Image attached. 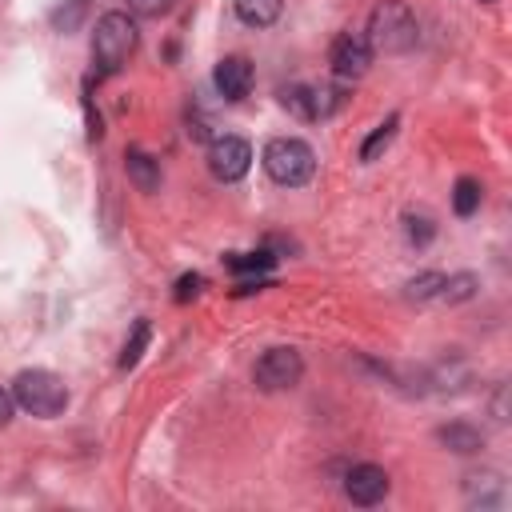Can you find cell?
I'll list each match as a JSON object with an SVG mask.
<instances>
[{"label":"cell","mask_w":512,"mask_h":512,"mask_svg":"<svg viewBox=\"0 0 512 512\" xmlns=\"http://www.w3.org/2000/svg\"><path fill=\"white\" fill-rule=\"evenodd\" d=\"M368 48L372 52H384V56H400V52H412L416 40H420V24L412 16V8L404 0H380L368 16V32H364Z\"/></svg>","instance_id":"cell-1"},{"label":"cell","mask_w":512,"mask_h":512,"mask_svg":"<svg viewBox=\"0 0 512 512\" xmlns=\"http://www.w3.org/2000/svg\"><path fill=\"white\" fill-rule=\"evenodd\" d=\"M136 44H140L136 16H128V12H104L96 20V32H92V64H96V76L120 72L132 60Z\"/></svg>","instance_id":"cell-2"},{"label":"cell","mask_w":512,"mask_h":512,"mask_svg":"<svg viewBox=\"0 0 512 512\" xmlns=\"http://www.w3.org/2000/svg\"><path fill=\"white\" fill-rule=\"evenodd\" d=\"M12 400H16V408H24L32 416L52 420L68 408V384L48 368H24L12 380Z\"/></svg>","instance_id":"cell-3"},{"label":"cell","mask_w":512,"mask_h":512,"mask_svg":"<svg viewBox=\"0 0 512 512\" xmlns=\"http://www.w3.org/2000/svg\"><path fill=\"white\" fill-rule=\"evenodd\" d=\"M260 164H264V172H268L276 184L300 188V184H308L312 172H316V152H312L304 140H296V136H276V140L264 144Z\"/></svg>","instance_id":"cell-4"},{"label":"cell","mask_w":512,"mask_h":512,"mask_svg":"<svg viewBox=\"0 0 512 512\" xmlns=\"http://www.w3.org/2000/svg\"><path fill=\"white\" fill-rule=\"evenodd\" d=\"M300 376H304V360H300L296 348H268V352L256 360V368H252V380H256V388H264V392L292 388Z\"/></svg>","instance_id":"cell-5"},{"label":"cell","mask_w":512,"mask_h":512,"mask_svg":"<svg viewBox=\"0 0 512 512\" xmlns=\"http://www.w3.org/2000/svg\"><path fill=\"white\" fill-rule=\"evenodd\" d=\"M252 168V144L244 136H216L208 144V172L224 184H236Z\"/></svg>","instance_id":"cell-6"},{"label":"cell","mask_w":512,"mask_h":512,"mask_svg":"<svg viewBox=\"0 0 512 512\" xmlns=\"http://www.w3.org/2000/svg\"><path fill=\"white\" fill-rule=\"evenodd\" d=\"M328 64H332V76L336 80H360L372 64V48L360 32H340L328 48Z\"/></svg>","instance_id":"cell-7"},{"label":"cell","mask_w":512,"mask_h":512,"mask_svg":"<svg viewBox=\"0 0 512 512\" xmlns=\"http://www.w3.org/2000/svg\"><path fill=\"white\" fill-rule=\"evenodd\" d=\"M344 496L360 508H372L388 496V472L380 464H352L344 476Z\"/></svg>","instance_id":"cell-8"},{"label":"cell","mask_w":512,"mask_h":512,"mask_svg":"<svg viewBox=\"0 0 512 512\" xmlns=\"http://www.w3.org/2000/svg\"><path fill=\"white\" fill-rule=\"evenodd\" d=\"M252 80H256V72H252V64H248V56H224V60L212 68L216 92H220L224 100H232V104L252 92Z\"/></svg>","instance_id":"cell-9"},{"label":"cell","mask_w":512,"mask_h":512,"mask_svg":"<svg viewBox=\"0 0 512 512\" xmlns=\"http://www.w3.org/2000/svg\"><path fill=\"white\" fill-rule=\"evenodd\" d=\"M124 172H128V180H132L140 192H156V188H160V160L148 156L144 148H128V152H124Z\"/></svg>","instance_id":"cell-10"},{"label":"cell","mask_w":512,"mask_h":512,"mask_svg":"<svg viewBox=\"0 0 512 512\" xmlns=\"http://www.w3.org/2000/svg\"><path fill=\"white\" fill-rule=\"evenodd\" d=\"M436 440H440L448 452H460V456H472V452L484 448V432L472 428V424H464V420H452V424L436 428Z\"/></svg>","instance_id":"cell-11"},{"label":"cell","mask_w":512,"mask_h":512,"mask_svg":"<svg viewBox=\"0 0 512 512\" xmlns=\"http://www.w3.org/2000/svg\"><path fill=\"white\" fill-rule=\"evenodd\" d=\"M232 8H236V16H240L248 28H268V24L280 20L284 0H232Z\"/></svg>","instance_id":"cell-12"},{"label":"cell","mask_w":512,"mask_h":512,"mask_svg":"<svg viewBox=\"0 0 512 512\" xmlns=\"http://www.w3.org/2000/svg\"><path fill=\"white\" fill-rule=\"evenodd\" d=\"M224 264L236 272V276H264L272 264H276V252L272 248H256V252H228Z\"/></svg>","instance_id":"cell-13"},{"label":"cell","mask_w":512,"mask_h":512,"mask_svg":"<svg viewBox=\"0 0 512 512\" xmlns=\"http://www.w3.org/2000/svg\"><path fill=\"white\" fill-rule=\"evenodd\" d=\"M84 16H88V0H60V4L52 8L48 24H52V32H60V36H72V32H80Z\"/></svg>","instance_id":"cell-14"},{"label":"cell","mask_w":512,"mask_h":512,"mask_svg":"<svg viewBox=\"0 0 512 512\" xmlns=\"http://www.w3.org/2000/svg\"><path fill=\"white\" fill-rule=\"evenodd\" d=\"M480 200H484V188H480L476 176H460V180L452 184V212H456L460 220H468V216L480 208Z\"/></svg>","instance_id":"cell-15"},{"label":"cell","mask_w":512,"mask_h":512,"mask_svg":"<svg viewBox=\"0 0 512 512\" xmlns=\"http://www.w3.org/2000/svg\"><path fill=\"white\" fill-rule=\"evenodd\" d=\"M464 492H468V504H480V508L504 500V484H500V476H492V472H488V476H468Z\"/></svg>","instance_id":"cell-16"},{"label":"cell","mask_w":512,"mask_h":512,"mask_svg":"<svg viewBox=\"0 0 512 512\" xmlns=\"http://www.w3.org/2000/svg\"><path fill=\"white\" fill-rule=\"evenodd\" d=\"M396 128H400V116L392 112V116H388L384 124H376V128L368 132V140L360 144V160H364V164H372V160H380V152H384V148L392 144V136H396Z\"/></svg>","instance_id":"cell-17"},{"label":"cell","mask_w":512,"mask_h":512,"mask_svg":"<svg viewBox=\"0 0 512 512\" xmlns=\"http://www.w3.org/2000/svg\"><path fill=\"white\" fill-rule=\"evenodd\" d=\"M148 340H152V324L140 316V320L132 324V336L124 340V352H120V372H128V368H136V364H140V356H144Z\"/></svg>","instance_id":"cell-18"},{"label":"cell","mask_w":512,"mask_h":512,"mask_svg":"<svg viewBox=\"0 0 512 512\" xmlns=\"http://www.w3.org/2000/svg\"><path fill=\"white\" fill-rule=\"evenodd\" d=\"M280 104L296 116V120H316V100H312V84H292L280 92Z\"/></svg>","instance_id":"cell-19"},{"label":"cell","mask_w":512,"mask_h":512,"mask_svg":"<svg viewBox=\"0 0 512 512\" xmlns=\"http://www.w3.org/2000/svg\"><path fill=\"white\" fill-rule=\"evenodd\" d=\"M312 100H316V120H324L336 108H344V88L340 84H312Z\"/></svg>","instance_id":"cell-20"},{"label":"cell","mask_w":512,"mask_h":512,"mask_svg":"<svg viewBox=\"0 0 512 512\" xmlns=\"http://www.w3.org/2000/svg\"><path fill=\"white\" fill-rule=\"evenodd\" d=\"M440 284H444V272H420V276H412L404 288V296L408 300H432V296H440Z\"/></svg>","instance_id":"cell-21"},{"label":"cell","mask_w":512,"mask_h":512,"mask_svg":"<svg viewBox=\"0 0 512 512\" xmlns=\"http://www.w3.org/2000/svg\"><path fill=\"white\" fill-rule=\"evenodd\" d=\"M476 292V276L472 272H460V276H444V284H440V300H448V304H456V300H468Z\"/></svg>","instance_id":"cell-22"},{"label":"cell","mask_w":512,"mask_h":512,"mask_svg":"<svg viewBox=\"0 0 512 512\" xmlns=\"http://www.w3.org/2000/svg\"><path fill=\"white\" fill-rule=\"evenodd\" d=\"M404 232H408V240H412L416 248H424V244L436 236V224H432L428 216H416V212H408V216H404Z\"/></svg>","instance_id":"cell-23"},{"label":"cell","mask_w":512,"mask_h":512,"mask_svg":"<svg viewBox=\"0 0 512 512\" xmlns=\"http://www.w3.org/2000/svg\"><path fill=\"white\" fill-rule=\"evenodd\" d=\"M200 292H204V276H200V272H184V276L176 280L172 300H176V304H188V300H196Z\"/></svg>","instance_id":"cell-24"},{"label":"cell","mask_w":512,"mask_h":512,"mask_svg":"<svg viewBox=\"0 0 512 512\" xmlns=\"http://www.w3.org/2000/svg\"><path fill=\"white\" fill-rule=\"evenodd\" d=\"M84 116H88V140H100L104 128H100V112L92 108V80H84Z\"/></svg>","instance_id":"cell-25"},{"label":"cell","mask_w":512,"mask_h":512,"mask_svg":"<svg viewBox=\"0 0 512 512\" xmlns=\"http://www.w3.org/2000/svg\"><path fill=\"white\" fill-rule=\"evenodd\" d=\"M176 0H128V12L132 16H164Z\"/></svg>","instance_id":"cell-26"},{"label":"cell","mask_w":512,"mask_h":512,"mask_svg":"<svg viewBox=\"0 0 512 512\" xmlns=\"http://www.w3.org/2000/svg\"><path fill=\"white\" fill-rule=\"evenodd\" d=\"M12 408H16V400H12V392H4V388H0V428H4L8 420H12Z\"/></svg>","instance_id":"cell-27"},{"label":"cell","mask_w":512,"mask_h":512,"mask_svg":"<svg viewBox=\"0 0 512 512\" xmlns=\"http://www.w3.org/2000/svg\"><path fill=\"white\" fill-rule=\"evenodd\" d=\"M484 4H488V0H484Z\"/></svg>","instance_id":"cell-28"}]
</instances>
